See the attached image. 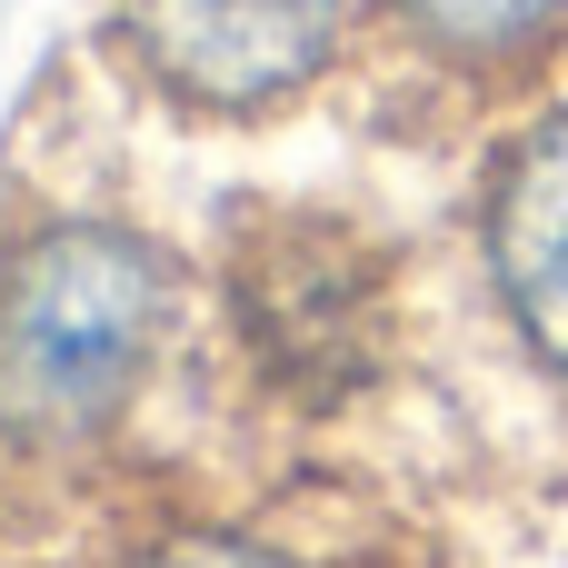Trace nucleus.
I'll use <instances>...</instances> for the list:
<instances>
[{
	"label": "nucleus",
	"mask_w": 568,
	"mask_h": 568,
	"mask_svg": "<svg viewBox=\"0 0 568 568\" xmlns=\"http://www.w3.org/2000/svg\"><path fill=\"white\" fill-rule=\"evenodd\" d=\"M359 30V0H110L120 70L190 120H280Z\"/></svg>",
	"instance_id": "obj_3"
},
{
	"label": "nucleus",
	"mask_w": 568,
	"mask_h": 568,
	"mask_svg": "<svg viewBox=\"0 0 568 568\" xmlns=\"http://www.w3.org/2000/svg\"><path fill=\"white\" fill-rule=\"evenodd\" d=\"M120 568H320V559H300V549H280L260 529H160Z\"/></svg>",
	"instance_id": "obj_6"
},
{
	"label": "nucleus",
	"mask_w": 568,
	"mask_h": 568,
	"mask_svg": "<svg viewBox=\"0 0 568 568\" xmlns=\"http://www.w3.org/2000/svg\"><path fill=\"white\" fill-rule=\"evenodd\" d=\"M230 339L290 409H339L389 349L379 240L329 210H260L230 240Z\"/></svg>",
	"instance_id": "obj_2"
},
{
	"label": "nucleus",
	"mask_w": 568,
	"mask_h": 568,
	"mask_svg": "<svg viewBox=\"0 0 568 568\" xmlns=\"http://www.w3.org/2000/svg\"><path fill=\"white\" fill-rule=\"evenodd\" d=\"M479 260L519 349L568 389V110H539L479 200Z\"/></svg>",
	"instance_id": "obj_4"
},
{
	"label": "nucleus",
	"mask_w": 568,
	"mask_h": 568,
	"mask_svg": "<svg viewBox=\"0 0 568 568\" xmlns=\"http://www.w3.org/2000/svg\"><path fill=\"white\" fill-rule=\"evenodd\" d=\"M180 339V270L120 220H40L0 250V459L100 449Z\"/></svg>",
	"instance_id": "obj_1"
},
{
	"label": "nucleus",
	"mask_w": 568,
	"mask_h": 568,
	"mask_svg": "<svg viewBox=\"0 0 568 568\" xmlns=\"http://www.w3.org/2000/svg\"><path fill=\"white\" fill-rule=\"evenodd\" d=\"M389 20L469 80H509L568 40V0H389Z\"/></svg>",
	"instance_id": "obj_5"
}]
</instances>
